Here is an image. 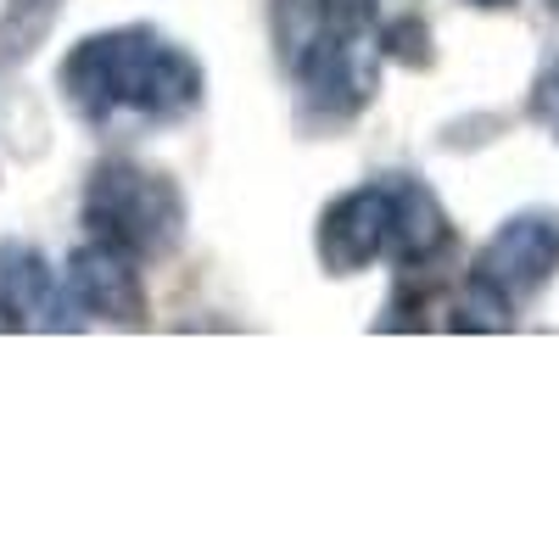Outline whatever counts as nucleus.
Returning a JSON list of instances; mask_svg holds the SVG:
<instances>
[{
    "instance_id": "nucleus-7",
    "label": "nucleus",
    "mask_w": 559,
    "mask_h": 559,
    "mask_svg": "<svg viewBox=\"0 0 559 559\" xmlns=\"http://www.w3.org/2000/svg\"><path fill=\"white\" fill-rule=\"evenodd\" d=\"M62 292L79 313L102 319V324H129V331L146 324V286H140V269H134L129 252H118L107 241H84L68 258Z\"/></svg>"
},
{
    "instance_id": "nucleus-1",
    "label": "nucleus",
    "mask_w": 559,
    "mask_h": 559,
    "mask_svg": "<svg viewBox=\"0 0 559 559\" xmlns=\"http://www.w3.org/2000/svg\"><path fill=\"white\" fill-rule=\"evenodd\" d=\"M57 84H62L68 112L90 129H107L112 118L185 123L207 96L202 62L146 23L79 39L62 57Z\"/></svg>"
},
{
    "instance_id": "nucleus-2",
    "label": "nucleus",
    "mask_w": 559,
    "mask_h": 559,
    "mask_svg": "<svg viewBox=\"0 0 559 559\" xmlns=\"http://www.w3.org/2000/svg\"><path fill=\"white\" fill-rule=\"evenodd\" d=\"M297 123L342 129L381 90V7L376 0H331L313 39L292 57Z\"/></svg>"
},
{
    "instance_id": "nucleus-12",
    "label": "nucleus",
    "mask_w": 559,
    "mask_h": 559,
    "mask_svg": "<svg viewBox=\"0 0 559 559\" xmlns=\"http://www.w3.org/2000/svg\"><path fill=\"white\" fill-rule=\"evenodd\" d=\"M532 118L554 134V146H559V62H548L532 84Z\"/></svg>"
},
{
    "instance_id": "nucleus-11",
    "label": "nucleus",
    "mask_w": 559,
    "mask_h": 559,
    "mask_svg": "<svg viewBox=\"0 0 559 559\" xmlns=\"http://www.w3.org/2000/svg\"><path fill=\"white\" fill-rule=\"evenodd\" d=\"M426 23L419 17H397V23H381V57L392 62H408V68H426L431 51H426Z\"/></svg>"
},
{
    "instance_id": "nucleus-3",
    "label": "nucleus",
    "mask_w": 559,
    "mask_h": 559,
    "mask_svg": "<svg viewBox=\"0 0 559 559\" xmlns=\"http://www.w3.org/2000/svg\"><path fill=\"white\" fill-rule=\"evenodd\" d=\"M84 224H90V241H107L134 263H157L179 252L191 207H185V191L163 168L107 157L84 185Z\"/></svg>"
},
{
    "instance_id": "nucleus-13",
    "label": "nucleus",
    "mask_w": 559,
    "mask_h": 559,
    "mask_svg": "<svg viewBox=\"0 0 559 559\" xmlns=\"http://www.w3.org/2000/svg\"><path fill=\"white\" fill-rule=\"evenodd\" d=\"M476 7H509V0H476Z\"/></svg>"
},
{
    "instance_id": "nucleus-9",
    "label": "nucleus",
    "mask_w": 559,
    "mask_h": 559,
    "mask_svg": "<svg viewBox=\"0 0 559 559\" xmlns=\"http://www.w3.org/2000/svg\"><path fill=\"white\" fill-rule=\"evenodd\" d=\"M62 7L68 0H0V73L23 68L51 39Z\"/></svg>"
},
{
    "instance_id": "nucleus-5",
    "label": "nucleus",
    "mask_w": 559,
    "mask_h": 559,
    "mask_svg": "<svg viewBox=\"0 0 559 559\" xmlns=\"http://www.w3.org/2000/svg\"><path fill=\"white\" fill-rule=\"evenodd\" d=\"M386 241H392V197H386V179H369L358 191H342L319 213L313 252L324 274L347 280V274H364L369 263H381Z\"/></svg>"
},
{
    "instance_id": "nucleus-4",
    "label": "nucleus",
    "mask_w": 559,
    "mask_h": 559,
    "mask_svg": "<svg viewBox=\"0 0 559 559\" xmlns=\"http://www.w3.org/2000/svg\"><path fill=\"white\" fill-rule=\"evenodd\" d=\"M554 274H559V207L509 213L487 236V247L476 252V269H471V280H481L509 308H526L532 297H543Z\"/></svg>"
},
{
    "instance_id": "nucleus-8",
    "label": "nucleus",
    "mask_w": 559,
    "mask_h": 559,
    "mask_svg": "<svg viewBox=\"0 0 559 559\" xmlns=\"http://www.w3.org/2000/svg\"><path fill=\"white\" fill-rule=\"evenodd\" d=\"M386 179V197H392V241H386V258L397 269H419L431 263L437 252H448L453 241V224H448V207L437 202V191L414 174H381Z\"/></svg>"
},
{
    "instance_id": "nucleus-6",
    "label": "nucleus",
    "mask_w": 559,
    "mask_h": 559,
    "mask_svg": "<svg viewBox=\"0 0 559 559\" xmlns=\"http://www.w3.org/2000/svg\"><path fill=\"white\" fill-rule=\"evenodd\" d=\"M0 331H79L57 269L28 241H0Z\"/></svg>"
},
{
    "instance_id": "nucleus-10",
    "label": "nucleus",
    "mask_w": 559,
    "mask_h": 559,
    "mask_svg": "<svg viewBox=\"0 0 559 559\" xmlns=\"http://www.w3.org/2000/svg\"><path fill=\"white\" fill-rule=\"evenodd\" d=\"M324 7H331V0H269L274 51H280V62H286V68H292V57L302 51V45L313 39V28H319Z\"/></svg>"
}]
</instances>
